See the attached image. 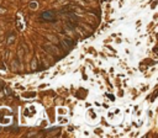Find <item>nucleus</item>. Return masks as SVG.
<instances>
[{
    "mask_svg": "<svg viewBox=\"0 0 158 138\" xmlns=\"http://www.w3.org/2000/svg\"><path fill=\"white\" fill-rule=\"evenodd\" d=\"M40 18L41 20H45V21H51V22H55L57 20L56 12L52 11V10H47V11H43L41 15H40Z\"/></svg>",
    "mask_w": 158,
    "mask_h": 138,
    "instance_id": "1",
    "label": "nucleus"
},
{
    "mask_svg": "<svg viewBox=\"0 0 158 138\" xmlns=\"http://www.w3.org/2000/svg\"><path fill=\"white\" fill-rule=\"evenodd\" d=\"M43 48H45V49H46L47 52H49V53H51V54H57V49H56V47H53V46H51V45H43Z\"/></svg>",
    "mask_w": 158,
    "mask_h": 138,
    "instance_id": "2",
    "label": "nucleus"
},
{
    "mask_svg": "<svg viewBox=\"0 0 158 138\" xmlns=\"http://www.w3.org/2000/svg\"><path fill=\"white\" fill-rule=\"evenodd\" d=\"M62 45L64 46L65 49H67L68 47H73V46H74V43H73V41H72L71 38H64V40L62 41Z\"/></svg>",
    "mask_w": 158,
    "mask_h": 138,
    "instance_id": "3",
    "label": "nucleus"
},
{
    "mask_svg": "<svg viewBox=\"0 0 158 138\" xmlns=\"http://www.w3.org/2000/svg\"><path fill=\"white\" fill-rule=\"evenodd\" d=\"M14 38H15V36H14V35H11V37H9V38H8V42H12V40H14Z\"/></svg>",
    "mask_w": 158,
    "mask_h": 138,
    "instance_id": "4",
    "label": "nucleus"
}]
</instances>
